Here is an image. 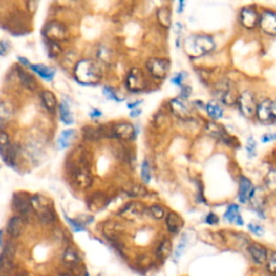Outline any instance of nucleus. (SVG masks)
Listing matches in <instances>:
<instances>
[{
  "label": "nucleus",
  "instance_id": "f257e3e1",
  "mask_svg": "<svg viewBox=\"0 0 276 276\" xmlns=\"http://www.w3.org/2000/svg\"><path fill=\"white\" fill-rule=\"evenodd\" d=\"M69 166L71 167V179L77 188L87 189L92 185V173L86 152H81L79 157L75 159V162L69 164Z\"/></svg>",
  "mask_w": 276,
  "mask_h": 276
},
{
  "label": "nucleus",
  "instance_id": "f03ea898",
  "mask_svg": "<svg viewBox=\"0 0 276 276\" xmlns=\"http://www.w3.org/2000/svg\"><path fill=\"white\" fill-rule=\"evenodd\" d=\"M74 75L78 82L83 86H95L101 80L99 66L91 59L79 60L74 68Z\"/></svg>",
  "mask_w": 276,
  "mask_h": 276
},
{
  "label": "nucleus",
  "instance_id": "7ed1b4c3",
  "mask_svg": "<svg viewBox=\"0 0 276 276\" xmlns=\"http://www.w3.org/2000/svg\"><path fill=\"white\" fill-rule=\"evenodd\" d=\"M215 48L214 40L204 35H193L186 39L185 50L190 57H200L209 53Z\"/></svg>",
  "mask_w": 276,
  "mask_h": 276
},
{
  "label": "nucleus",
  "instance_id": "20e7f679",
  "mask_svg": "<svg viewBox=\"0 0 276 276\" xmlns=\"http://www.w3.org/2000/svg\"><path fill=\"white\" fill-rule=\"evenodd\" d=\"M30 200V204L34 211L37 213L38 218L40 221L44 223H51L55 219V215L53 213V209L51 208V205L49 204V201L41 197V196H35Z\"/></svg>",
  "mask_w": 276,
  "mask_h": 276
},
{
  "label": "nucleus",
  "instance_id": "39448f33",
  "mask_svg": "<svg viewBox=\"0 0 276 276\" xmlns=\"http://www.w3.org/2000/svg\"><path fill=\"white\" fill-rule=\"evenodd\" d=\"M45 36L50 43L58 44L60 41H64L68 36V33L64 24L57 21H52L47 24L45 28Z\"/></svg>",
  "mask_w": 276,
  "mask_h": 276
},
{
  "label": "nucleus",
  "instance_id": "423d86ee",
  "mask_svg": "<svg viewBox=\"0 0 276 276\" xmlns=\"http://www.w3.org/2000/svg\"><path fill=\"white\" fill-rule=\"evenodd\" d=\"M147 69L155 78L164 79L169 71V63L166 59L151 58L147 62Z\"/></svg>",
  "mask_w": 276,
  "mask_h": 276
},
{
  "label": "nucleus",
  "instance_id": "0eeeda50",
  "mask_svg": "<svg viewBox=\"0 0 276 276\" xmlns=\"http://www.w3.org/2000/svg\"><path fill=\"white\" fill-rule=\"evenodd\" d=\"M146 87L144 74L138 68H133L126 78V88L132 92H139Z\"/></svg>",
  "mask_w": 276,
  "mask_h": 276
},
{
  "label": "nucleus",
  "instance_id": "6e6552de",
  "mask_svg": "<svg viewBox=\"0 0 276 276\" xmlns=\"http://www.w3.org/2000/svg\"><path fill=\"white\" fill-rule=\"evenodd\" d=\"M239 106L241 112L245 117H252L254 112L257 111V105H256L254 97L249 92H244L239 97Z\"/></svg>",
  "mask_w": 276,
  "mask_h": 276
},
{
  "label": "nucleus",
  "instance_id": "1a4fd4ad",
  "mask_svg": "<svg viewBox=\"0 0 276 276\" xmlns=\"http://www.w3.org/2000/svg\"><path fill=\"white\" fill-rule=\"evenodd\" d=\"M114 135L119 139L123 140H133L136 136V132L134 125H132L129 122H122L118 123L114 128Z\"/></svg>",
  "mask_w": 276,
  "mask_h": 276
},
{
  "label": "nucleus",
  "instance_id": "9d476101",
  "mask_svg": "<svg viewBox=\"0 0 276 276\" xmlns=\"http://www.w3.org/2000/svg\"><path fill=\"white\" fill-rule=\"evenodd\" d=\"M13 207L19 215H21L23 219L29 217V215L34 210L32 207V204H30V200H27L26 198L21 196V194H15L14 196Z\"/></svg>",
  "mask_w": 276,
  "mask_h": 276
},
{
  "label": "nucleus",
  "instance_id": "9b49d317",
  "mask_svg": "<svg viewBox=\"0 0 276 276\" xmlns=\"http://www.w3.org/2000/svg\"><path fill=\"white\" fill-rule=\"evenodd\" d=\"M241 23L246 28H253L260 23V18L253 9L245 8L241 12Z\"/></svg>",
  "mask_w": 276,
  "mask_h": 276
},
{
  "label": "nucleus",
  "instance_id": "f8f14e48",
  "mask_svg": "<svg viewBox=\"0 0 276 276\" xmlns=\"http://www.w3.org/2000/svg\"><path fill=\"white\" fill-rule=\"evenodd\" d=\"M259 24L265 34L276 36V13L265 12L261 16Z\"/></svg>",
  "mask_w": 276,
  "mask_h": 276
},
{
  "label": "nucleus",
  "instance_id": "ddd939ff",
  "mask_svg": "<svg viewBox=\"0 0 276 276\" xmlns=\"http://www.w3.org/2000/svg\"><path fill=\"white\" fill-rule=\"evenodd\" d=\"M171 108L174 115L181 120H188L191 118V112L186 103L180 98H175L171 101Z\"/></svg>",
  "mask_w": 276,
  "mask_h": 276
},
{
  "label": "nucleus",
  "instance_id": "4468645a",
  "mask_svg": "<svg viewBox=\"0 0 276 276\" xmlns=\"http://www.w3.org/2000/svg\"><path fill=\"white\" fill-rule=\"evenodd\" d=\"M25 222L22 217L14 216L9 220L7 226V232L11 238H18L24 231Z\"/></svg>",
  "mask_w": 276,
  "mask_h": 276
},
{
  "label": "nucleus",
  "instance_id": "2eb2a0df",
  "mask_svg": "<svg viewBox=\"0 0 276 276\" xmlns=\"http://www.w3.org/2000/svg\"><path fill=\"white\" fill-rule=\"evenodd\" d=\"M248 251L251 256L252 260L258 263V264H262L264 263L265 261L268 260V251L267 249H265L262 245H259V244H251L249 248H248Z\"/></svg>",
  "mask_w": 276,
  "mask_h": 276
},
{
  "label": "nucleus",
  "instance_id": "dca6fc26",
  "mask_svg": "<svg viewBox=\"0 0 276 276\" xmlns=\"http://www.w3.org/2000/svg\"><path fill=\"white\" fill-rule=\"evenodd\" d=\"M253 191L254 189L251 185V182L246 177H242L240 181V192H239L240 202L247 203L248 201H250Z\"/></svg>",
  "mask_w": 276,
  "mask_h": 276
},
{
  "label": "nucleus",
  "instance_id": "f3484780",
  "mask_svg": "<svg viewBox=\"0 0 276 276\" xmlns=\"http://www.w3.org/2000/svg\"><path fill=\"white\" fill-rule=\"evenodd\" d=\"M142 210H144V206H142L141 203L132 202L121 210L120 215L126 219H134L139 216Z\"/></svg>",
  "mask_w": 276,
  "mask_h": 276
},
{
  "label": "nucleus",
  "instance_id": "a211bd4d",
  "mask_svg": "<svg viewBox=\"0 0 276 276\" xmlns=\"http://www.w3.org/2000/svg\"><path fill=\"white\" fill-rule=\"evenodd\" d=\"M166 227L171 233H178L183 227V220L176 213H169L166 217Z\"/></svg>",
  "mask_w": 276,
  "mask_h": 276
},
{
  "label": "nucleus",
  "instance_id": "6ab92c4d",
  "mask_svg": "<svg viewBox=\"0 0 276 276\" xmlns=\"http://www.w3.org/2000/svg\"><path fill=\"white\" fill-rule=\"evenodd\" d=\"M224 219L231 223L238 224V226H243L244 224L243 218H242L241 213H240V208L238 205H235V204H233V205H230L228 207L226 214H224Z\"/></svg>",
  "mask_w": 276,
  "mask_h": 276
},
{
  "label": "nucleus",
  "instance_id": "aec40b11",
  "mask_svg": "<svg viewBox=\"0 0 276 276\" xmlns=\"http://www.w3.org/2000/svg\"><path fill=\"white\" fill-rule=\"evenodd\" d=\"M257 116L258 118L263 121V122H268L273 119L272 115V103L270 100H264L260 105L257 106Z\"/></svg>",
  "mask_w": 276,
  "mask_h": 276
},
{
  "label": "nucleus",
  "instance_id": "412c9836",
  "mask_svg": "<svg viewBox=\"0 0 276 276\" xmlns=\"http://www.w3.org/2000/svg\"><path fill=\"white\" fill-rule=\"evenodd\" d=\"M63 262L70 268H75L80 262V256L73 247H67L63 254Z\"/></svg>",
  "mask_w": 276,
  "mask_h": 276
},
{
  "label": "nucleus",
  "instance_id": "4be33fe9",
  "mask_svg": "<svg viewBox=\"0 0 276 276\" xmlns=\"http://www.w3.org/2000/svg\"><path fill=\"white\" fill-rule=\"evenodd\" d=\"M29 67L33 71H35L36 74H38L40 77L47 81H52L55 76V71L52 68L45 66L43 64H39V65L29 64Z\"/></svg>",
  "mask_w": 276,
  "mask_h": 276
},
{
  "label": "nucleus",
  "instance_id": "5701e85b",
  "mask_svg": "<svg viewBox=\"0 0 276 276\" xmlns=\"http://www.w3.org/2000/svg\"><path fill=\"white\" fill-rule=\"evenodd\" d=\"M122 232H123V227L117 222H108L104 227V234L110 240H117Z\"/></svg>",
  "mask_w": 276,
  "mask_h": 276
},
{
  "label": "nucleus",
  "instance_id": "b1692460",
  "mask_svg": "<svg viewBox=\"0 0 276 276\" xmlns=\"http://www.w3.org/2000/svg\"><path fill=\"white\" fill-rule=\"evenodd\" d=\"M0 155H2L4 161L10 164L9 158H11L10 156V139L5 132H0Z\"/></svg>",
  "mask_w": 276,
  "mask_h": 276
},
{
  "label": "nucleus",
  "instance_id": "393cba45",
  "mask_svg": "<svg viewBox=\"0 0 276 276\" xmlns=\"http://www.w3.org/2000/svg\"><path fill=\"white\" fill-rule=\"evenodd\" d=\"M41 99L44 101V104L46 106V108L51 111V112H54L56 107H57V100L54 96V94L52 93V92L50 91H44L41 93Z\"/></svg>",
  "mask_w": 276,
  "mask_h": 276
},
{
  "label": "nucleus",
  "instance_id": "a878e982",
  "mask_svg": "<svg viewBox=\"0 0 276 276\" xmlns=\"http://www.w3.org/2000/svg\"><path fill=\"white\" fill-rule=\"evenodd\" d=\"M76 135V132L74 130H66L64 132H62V134L59 135L58 137V145L59 148H67L68 146L71 145V142H73L74 138Z\"/></svg>",
  "mask_w": 276,
  "mask_h": 276
},
{
  "label": "nucleus",
  "instance_id": "bb28decb",
  "mask_svg": "<svg viewBox=\"0 0 276 276\" xmlns=\"http://www.w3.org/2000/svg\"><path fill=\"white\" fill-rule=\"evenodd\" d=\"M157 16H158V21L159 23L165 28H168L172 24V17H171V11L169 9L166 8V7H163V8H160L158 10V13H157Z\"/></svg>",
  "mask_w": 276,
  "mask_h": 276
},
{
  "label": "nucleus",
  "instance_id": "cd10ccee",
  "mask_svg": "<svg viewBox=\"0 0 276 276\" xmlns=\"http://www.w3.org/2000/svg\"><path fill=\"white\" fill-rule=\"evenodd\" d=\"M59 115H60V119H62V121L65 124L70 125L74 123L73 114H71L70 108L66 101H63V103L59 105Z\"/></svg>",
  "mask_w": 276,
  "mask_h": 276
},
{
  "label": "nucleus",
  "instance_id": "c85d7f7f",
  "mask_svg": "<svg viewBox=\"0 0 276 276\" xmlns=\"http://www.w3.org/2000/svg\"><path fill=\"white\" fill-rule=\"evenodd\" d=\"M107 198L104 196V193H95L90 200V209L97 210L98 208L103 207L106 204Z\"/></svg>",
  "mask_w": 276,
  "mask_h": 276
},
{
  "label": "nucleus",
  "instance_id": "c756f323",
  "mask_svg": "<svg viewBox=\"0 0 276 276\" xmlns=\"http://www.w3.org/2000/svg\"><path fill=\"white\" fill-rule=\"evenodd\" d=\"M250 202L252 204V206L254 209H257L258 213L260 211V209H262L263 207V204H264V196H263V193L262 191L260 190H256L253 191L252 193V196L250 198Z\"/></svg>",
  "mask_w": 276,
  "mask_h": 276
},
{
  "label": "nucleus",
  "instance_id": "7c9ffc66",
  "mask_svg": "<svg viewBox=\"0 0 276 276\" xmlns=\"http://www.w3.org/2000/svg\"><path fill=\"white\" fill-rule=\"evenodd\" d=\"M171 251H172L171 241L169 240H164L160 244V246H159L158 251H157V256L160 259L164 260V259H166L168 257Z\"/></svg>",
  "mask_w": 276,
  "mask_h": 276
},
{
  "label": "nucleus",
  "instance_id": "2f4dec72",
  "mask_svg": "<svg viewBox=\"0 0 276 276\" xmlns=\"http://www.w3.org/2000/svg\"><path fill=\"white\" fill-rule=\"evenodd\" d=\"M19 80H21V83L29 90H35L37 88V82L34 77L28 75L23 70L19 71Z\"/></svg>",
  "mask_w": 276,
  "mask_h": 276
},
{
  "label": "nucleus",
  "instance_id": "473e14b6",
  "mask_svg": "<svg viewBox=\"0 0 276 276\" xmlns=\"http://www.w3.org/2000/svg\"><path fill=\"white\" fill-rule=\"evenodd\" d=\"M206 110H207V114L209 115V117H211L213 119H219L222 117V109L221 107L217 104L215 103V101H210V103H208L206 105Z\"/></svg>",
  "mask_w": 276,
  "mask_h": 276
},
{
  "label": "nucleus",
  "instance_id": "72a5a7b5",
  "mask_svg": "<svg viewBox=\"0 0 276 276\" xmlns=\"http://www.w3.org/2000/svg\"><path fill=\"white\" fill-rule=\"evenodd\" d=\"M13 117V108L8 103L0 104V120L9 121Z\"/></svg>",
  "mask_w": 276,
  "mask_h": 276
},
{
  "label": "nucleus",
  "instance_id": "f704fd0d",
  "mask_svg": "<svg viewBox=\"0 0 276 276\" xmlns=\"http://www.w3.org/2000/svg\"><path fill=\"white\" fill-rule=\"evenodd\" d=\"M124 191L128 194H130L131 197H142V196H145V194L147 193V191H146L145 188H142L139 185H133V183H131V185L126 186Z\"/></svg>",
  "mask_w": 276,
  "mask_h": 276
},
{
  "label": "nucleus",
  "instance_id": "c9c22d12",
  "mask_svg": "<svg viewBox=\"0 0 276 276\" xmlns=\"http://www.w3.org/2000/svg\"><path fill=\"white\" fill-rule=\"evenodd\" d=\"M103 137L101 131L99 129H92L87 128L84 129V138L88 140H98Z\"/></svg>",
  "mask_w": 276,
  "mask_h": 276
},
{
  "label": "nucleus",
  "instance_id": "e433bc0d",
  "mask_svg": "<svg viewBox=\"0 0 276 276\" xmlns=\"http://www.w3.org/2000/svg\"><path fill=\"white\" fill-rule=\"evenodd\" d=\"M14 254H15V245L13 243H11V242H8L6 244V247H5L3 256L6 259L12 261Z\"/></svg>",
  "mask_w": 276,
  "mask_h": 276
},
{
  "label": "nucleus",
  "instance_id": "4c0bfd02",
  "mask_svg": "<svg viewBox=\"0 0 276 276\" xmlns=\"http://www.w3.org/2000/svg\"><path fill=\"white\" fill-rule=\"evenodd\" d=\"M141 178L146 183H148L151 179V173H150V166L149 163L145 161L141 165Z\"/></svg>",
  "mask_w": 276,
  "mask_h": 276
},
{
  "label": "nucleus",
  "instance_id": "58836bf2",
  "mask_svg": "<svg viewBox=\"0 0 276 276\" xmlns=\"http://www.w3.org/2000/svg\"><path fill=\"white\" fill-rule=\"evenodd\" d=\"M267 186L272 190L276 191V171H271L267 176Z\"/></svg>",
  "mask_w": 276,
  "mask_h": 276
},
{
  "label": "nucleus",
  "instance_id": "ea45409f",
  "mask_svg": "<svg viewBox=\"0 0 276 276\" xmlns=\"http://www.w3.org/2000/svg\"><path fill=\"white\" fill-rule=\"evenodd\" d=\"M150 213L153 216V218H156V219H162L163 217H164V209H163L159 205L151 206L150 207Z\"/></svg>",
  "mask_w": 276,
  "mask_h": 276
},
{
  "label": "nucleus",
  "instance_id": "a19ab883",
  "mask_svg": "<svg viewBox=\"0 0 276 276\" xmlns=\"http://www.w3.org/2000/svg\"><path fill=\"white\" fill-rule=\"evenodd\" d=\"M103 91H104V94L106 95V97H107V98H110V99H115V100H117V101H122V100H123V99L120 98V97L118 96L117 92H116L115 90H112V89H111V88H109V87H105Z\"/></svg>",
  "mask_w": 276,
  "mask_h": 276
},
{
  "label": "nucleus",
  "instance_id": "79ce46f5",
  "mask_svg": "<svg viewBox=\"0 0 276 276\" xmlns=\"http://www.w3.org/2000/svg\"><path fill=\"white\" fill-rule=\"evenodd\" d=\"M267 269L271 274H276V252L272 253L269 258Z\"/></svg>",
  "mask_w": 276,
  "mask_h": 276
},
{
  "label": "nucleus",
  "instance_id": "37998d69",
  "mask_svg": "<svg viewBox=\"0 0 276 276\" xmlns=\"http://www.w3.org/2000/svg\"><path fill=\"white\" fill-rule=\"evenodd\" d=\"M248 229L251 233L258 235V237H261V235H263L264 233V229L260 226V224H257V223H249Z\"/></svg>",
  "mask_w": 276,
  "mask_h": 276
},
{
  "label": "nucleus",
  "instance_id": "c03bdc74",
  "mask_svg": "<svg viewBox=\"0 0 276 276\" xmlns=\"http://www.w3.org/2000/svg\"><path fill=\"white\" fill-rule=\"evenodd\" d=\"M186 246H187V239L186 237H183L181 240H180V243L177 246V249L175 251V257L176 258H179L180 256L183 253V251H185L186 249Z\"/></svg>",
  "mask_w": 276,
  "mask_h": 276
},
{
  "label": "nucleus",
  "instance_id": "a18cd8bd",
  "mask_svg": "<svg viewBox=\"0 0 276 276\" xmlns=\"http://www.w3.org/2000/svg\"><path fill=\"white\" fill-rule=\"evenodd\" d=\"M246 150L249 157H254L256 156V141L252 137H249L247 140L246 145Z\"/></svg>",
  "mask_w": 276,
  "mask_h": 276
},
{
  "label": "nucleus",
  "instance_id": "49530a36",
  "mask_svg": "<svg viewBox=\"0 0 276 276\" xmlns=\"http://www.w3.org/2000/svg\"><path fill=\"white\" fill-rule=\"evenodd\" d=\"M66 219H67V221L70 223L71 228H73V230H74L75 232H80V231H83V230H84V227H83V224H82V223H79V222H77L76 220H71V219L68 218V217H66Z\"/></svg>",
  "mask_w": 276,
  "mask_h": 276
},
{
  "label": "nucleus",
  "instance_id": "de8ad7c7",
  "mask_svg": "<svg viewBox=\"0 0 276 276\" xmlns=\"http://www.w3.org/2000/svg\"><path fill=\"white\" fill-rule=\"evenodd\" d=\"M60 53V47L58 44L50 43V55L51 56H57Z\"/></svg>",
  "mask_w": 276,
  "mask_h": 276
},
{
  "label": "nucleus",
  "instance_id": "09e8293b",
  "mask_svg": "<svg viewBox=\"0 0 276 276\" xmlns=\"http://www.w3.org/2000/svg\"><path fill=\"white\" fill-rule=\"evenodd\" d=\"M206 222L208 224H216L218 222V217L216 216V215L210 213L207 215V217H206Z\"/></svg>",
  "mask_w": 276,
  "mask_h": 276
},
{
  "label": "nucleus",
  "instance_id": "8fccbe9b",
  "mask_svg": "<svg viewBox=\"0 0 276 276\" xmlns=\"http://www.w3.org/2000/svg\"><path fill=\"white\" fill-rule=\"evenodd\" d=\"M183 76H185V74H183V73L178 74L175 78H173V79H172V82H173L174 84H176V86H181L183 79H185V78H183Z\"/></svg>",
  "mask_w": 276,
  "mask_h": 276
},
{
  "label": "nucleus",
  "instance_id": "3c124183",
  "mask_svg": "<svg viewBox=\"0 0 276 276\" xmlns=\"http://www.w3.org/2000/svg\"><path fill=\"white\" fill-rule=\"evenodd\" d=\"M180 94H181V97L187 98L191 94V88L188 87V86H183L181 88V93Z\"/></svg>",
  "mask_w": 276,
  "mask_h": 276
},
{
  "label": "nucleus",
  "instance_id": "603ef678",
  "mask_svg": "<svg viewBox=\"0 0 276 276\" xmlns=\"http://www.w3.org/2000/svg\"><path fill=\"white\" fill-rule=\"evenodd\" d=\"M276 139V134H269V135H265L262 137V141L265 142V141H271V140H275Z\"/></svg>",
  "mask_w": 276,
  "mask_h": 276
},
{
  "label": "nucleus",
  "instance_id": "864d4df0",
  "mask_svg": "<svg viewBox=\"0 0 276 276\" xmlns=\"http://www.w3.org/2000/svg\"><path fill=\"white\" fill-rule=\"evenodd\" d=\"M272 115H273V118L276 119V101H274V103L272 104Z\"/></svg>",
  "mask_w": 276,
  "mask_h": 276
},
{
  "label": "nucleus",
  "instance_id": "5fc2aeb1",
  "mask_svg": "<svg viewBox=\"0 0 276 276\" xmlns=\"http://www.w3.org/2000/svg\"><path fill=\"white\" fill-rule=\"evenodd\" d=\"M140 112H141V111H140L139 109H137V110H133V111H132V114H131V117H134V118H135V117H137V116L140 115Z\"/></svg>",
  "mask_w": 276,
  "mask_h": 276
},
{
  "label": "nucleus",
  "instance_id": "6e6d98bb",
  "mask_svg": "<svg viewBox=\"0 0 276 276\" xmlns=\"http://www.w3.org/2000/svg\"><path fill=\"white\" fill-rule=\"evenodd\" d=\"M101 115V112L99 110H94V112H92L91 116L92 117H99Z\"/></svg>",
  "mask_w": 276,
  "mask_h": 276
},
{
  "label": "nucleus",
  "instance_id": "4d7b16f0",
  "mask_svg": "<svg viewBox=\"0 0 276 276\" xmlns=\"http://www.w3.org/2000/svg\"><path fill=\"white\" fill-rule=\"evenodd\" d=\"M15 276H28V273L26 271H21L19 273H17Z\"/></svg>",
  "mask_w": 276,
  "mask_h": 276
},
{
  "label": "nucleus",
  "instance_id": "13d9d810",
  "mask_svg": "<svg viewBox=\"0 0 276 276\" xmlns=\"http://www.w3.org/2000/svg\"><path fill=\"white\" fill-rule=\"evenodd\" d=\"M59 276H75V275L69 273V272H63V273L59 274Z\"/></svg>",
  "mask_w": 276,
  "mask_h": 276
},
{
  "label": "nucleus",
  "instance_id": "bf43d9fd",
  "mask_svg": "<svg viewBox=\"0 0 276 276\" xmlns=\"http://www.w3.org/2000/svg\"><path fill=\"white\" fill-rule=\"evenodd\" d=\"M2 235H3V231H0V245H2V242H3V239H2Z\"/></svg>",
  "mask_w": 276,
  "mask_h": 276
},
{
  "label": "nucleus",
  "instance_id": "052dcab7",
  "mask_svg": "<svg viewBox=\"0 0 276 276\" xmlns=\"http://www.w3.org/2000/svg\"><path fill=\"white\" fill-rule=\"evenodd\" d=\"M3 51H4V50H3L2 48H0V55H2V54H3Z\"/></svg>",
  "mask_w": 276,
  "mask_h": 276
},
{
  "label": "nucleus",
  "instance_id": "680f3d73",
  "mask_svg": "<svg viewBox=\"0 0 276 276\" xmlns=\"http://www.w3.org/2000/svg\"><path fill=\"white\" fill-rule=\"evenodd\" d=\"M86 276H90V275L89 274H86Z\"/></svg>",
  "mask_w": 276,
  "mask_h": 276
}]
</instances>
